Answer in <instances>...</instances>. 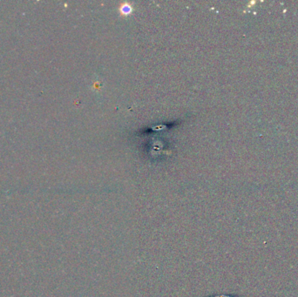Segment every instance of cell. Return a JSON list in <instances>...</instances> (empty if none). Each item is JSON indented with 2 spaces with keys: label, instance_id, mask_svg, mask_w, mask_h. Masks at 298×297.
<instances>
[{
  "label": "cell",
  "instance_id": "obj_1",
  "mask_svg": "<svg viewBox=\"0 0 298 297\" xmlns=\"http://www.w3.org/2000/svg\"><path fill=\"white\" fill-rule=\"evenodd\" d=\"M121 11H122V13L124 15H128L131 11H132V7H131V5L128 4H123L122 6V9H121Z\"/></svg>",
  "mask_w": 298,
  "mask_h": 297
}]
</instances>
